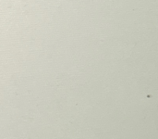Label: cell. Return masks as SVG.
Returning <instances> with one entry per match:
<instances>
[]
</instances>
